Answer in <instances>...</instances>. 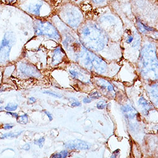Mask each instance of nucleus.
<instances>
[{
    "instance_id": "f257e3e1",
    "label": "nucleus",
    "mask_w": 158,
    "mask_h": 158,
    "mask_svg": "<svg viewBox=\"0 0 158 158\" xmlns=\"http://www.w3.org/2000/svg\"><path fill=\"white\" fill-rule=\"evenodd\" d=\"M77 32L82 44L92 51H102L110 41V37L94 20H85Z\"/></svg>"
},
{
    "instance_id": "f03ea898",
    "label": "nucleus",
    "mask_w": 158,
    "mask_h": 158,
    "mask_svg": "<svg viewBox=\"0 0 158 158\" xmlns=\"http://www.w3.org/2000/svg\"><path fill=\"white\" fill-rule=\"evenodd\" d=\"M140 69L143 78L151 81L158 80V60L156 47L151 41L146 42L142 46Z\"/></svg>"
},
{
    "instance_id": "7ed1b4c3",
    "label": "nucleus",
    "mask_w": 158,
    "mask_h": 158,
    "mask_svg": "<svg viewBox=\"0 0 158 158\" xmlns=\"http://www.w3.org/2000/svg\"><path fill=\"white\" fill-rule=\"evenodd\" d=\"M57 14L63 23L76 32L85 21L81 7L69 1L58 7Z\"/></svg>"
},
{
    "instance_id": "20e7f679",
    "label": "nucleus",
    "mask_w": 158,
    "mask_h": 158,
    "mask_svg": "<svg viewBox=\"0 0 158 158\" xmlns=\"http://www.w3.org/2000/svg\"><path fill=\"white\" fill-rule=\"evenodd\" d=\"M81 66L89 71H94L98 73H103L106 70L107 64L94 52L85 48L77 60Z\"/></svg>"
},
{
    "instance_id": "39448f33",
    "label": "nucleus",
    "mask_w": 158,
    "mask_h": 158,
    "mask_svg": "<svg viewBox=\"0 0 158 158\" xmlns=\"http://www.w3.org/2000/svg\"><path fill=\"white\" fill-rule=\"evenodd\" d=\"M35 34L38 36H46L55 41L61 40V35L57 27L47 20L36 19L34 22Z\"/></svg>"
},
{
    "instance_id": "423d86ee",
    "label": "nucleus",
    "mask_w": 158,
    "mask_h": 158,
    "mask_svg": "<svg viewBox=\"0 0 158 158\" xmlns=\"http://www.w3.org/2000/svg\"><path fill=\"white\" fill-rule=\"evenodd\" d=\"M106 10L101 15L96 22L100 27L106 32L108 35L110 32L114 31L118 27L119 19L117 15L114 14L113 10L110 7V5L106 6Z\"/></svg>"
},
{
    "instance_id": "0eeeda50",
    "label": "nucleus",
    "mask_w": 158,
    "mask_h": 158,
    "mask_svg": "<svg viewBox=\"0 0 158 158\" xmlns=\"http://www.w3.org/2000/svg\"><path fill=\"white\" fill-rule=\"evenodd\" d=\"M15 42V34L13 32H6L0 44V62L6 63L9 60L10 51Z\"/></svg>"
},
{
    "instance_id": "6e6552de",
    "label": "nucleus",
    "mask_w": 158,
    "mask_h": 158,
    "mask_svg": "<svg viewBox=\"0 0 158 158\" xmlns=\"http://www.w3.org/2000/svg\"><path fill=\"white\" fill-rule=\"evenodd\" d=\"M22 5L24 7L23 10L29 14L36 17H40L43 7L49 5L44 0H26L22 3Z\"/></svg>"
},
{
    "instance_id": "1a4fd4ad",
    "label": "nucleus",
    "mask_w": 158,
    "mask_h": 158,
    "mask_svg": "<svg viewBox=\"0 0 158 158\" xmlns=\"http://www.w3.org/2000/svg\"><path fill=\"white\" fill-rule=\"evenodd\" d=\"M135 20L136 28L141 35L158 40V30L157 29L146 23L137 17H135Z\"/></svg>"
},
{
    "instance_id": "9d476101",
    "label": "nucleus",
    "mask_w": 158,
    "mask_h": 158,
    "mask_svg": "<svg viewBox=\"0 0 158 158\" xmlns=\"http://www.w3.org/2000/svg\"><path fill=\"white\" fill-rule=\"evenodd\" d=\"M125 42L133 48H138L141 46V34L136 29H127L125 31Z\"/></svg>"
},
{
    "instance_id": "9b49d317",
    "label": "nucleus",
    "mask_w": 158,
    "mask_h": 158,
    "mask_svg": "<svg viewBox=\"0 0 158 158\" xmlns=\"http://www.w3.org/2000/svg\"><path fill=\"white\" fill-rule=\"evenodd\" d=\"M64 146L66 148L71 150H88L90 148V145L85 141L75 139L65 142Z\"/></svg>"
},
{
    "instance_id": "f8f14e48",
    "label": "nucleus",
    "mask_w": 158,
    "mask_h": 158,
    "mask_svg": "<svg viewBox=\"0 0 158 158\" xmlns=\"http://www.w3.org/2000/svg\"><path fill=\"white\" fill-rule=\"evenodd\" d=\"M20 70L23 74L30 77L39 78L41 75L40 72L38 70L35 66L29 63L20 64Z\"/></svg>"
},
{
    "instance_id": "ddd939ff",
    "label": "nucleus",
    "mask_w": 158,
    "mask_h": 158,
    "mask_svg": "<svg viewBox=\"0 0 158 158\" xmlns=\"http://www.w3.org/2000/svg\"><path fill=\"white\" fill-rule=\"evenodd\" d=\"M122 111L125 116V118L130 123L132 121L135 120L137 118V111L135 108L131 106L129 104H126L122 106Z\"/></svg>"
},
{
    "instance_id": "4468645a",
    "label": "nucleus",
    "mask_w": 158,
    "mask_h": 158,
    "mask_svg": "<svg viewBox=\"0 0 158 158\" xmlns=\"http://www.w3.org/2000/svg\"><path fill=\"white\" fill-rule=\"evenodd\" d=\"M66 56V52L61 47H57L53 51L52 63L54 65H57L62 62L64 57Z\"/></svg>"
},
{
    "instance_id": "2eb2a0df",
    "label": "nucleus",
    "mask_w": 158,
    "mask_h": 158,
    "mask_svg": "<svg viewBox=\"0 0 158 158\" xmlns=\"http://www.w3.org/2000/svg\"><path fill=\"white\" fill-rule=\"evenodd\" d=\"M69 73L73 78L78 79V80H79L80 81L85 82V83L90 82V78L88 77V75L87 74L84 73L83 72H82L81 71H78V70L72 69V70H69Z\"/></svg>"
},
{
    "instance_id": "dca6fc26",
    "label": "nucleus",
    "mask_w": 158,
    "mask_h": 158,
    "mask_svg": "<svg viewBox=\"0 0 158 158\" xmlns=\"http://www.w3.org/2000/svg\"><path fill=\"white\" fill-rule=\"evenodd\" d=\"M138 104L141 108L142 113L145 115H148L149 111L152 109V104L149 102L143 97H140L139 99Z\"/></svg>"
},
{
    "instance_id": "f3484780",
    "label": "nucleus",
    "mask_w": 158,
    "mask_h": 158,
    "mask_svg": "<svg viewBox=\"0 0 158 158\" xmlns=\"http://www.w3.org/2000/svg\"><path fill=\"white\" fill-rule=\"evenodd\" d=\"M96 84L102 90H106L110 93H114V89L113 85L103 78H98L96 80Z\"/></svg>"
},
{
    "instance_id": "a211bd4d",
    "label": "nucleus",
    "mask_w": 158,
    "mask_h": 158,
    "mask_svg": "<svg viewBox=\"0 0 158 158\" xmlns=\"http://www.w3.org/2000/svg\"><path fill=\"white\" fill-rule=\"evenodd\" d=\"M149 94L152 101L158 105V84H154L149 88Z\"/></svg>"
},
{
    "instance_id": "6ab92c4d",
    "label": "nucleus",
    "mask_w": 158,
    "mask_h": 158,
    "mask_svg": "<svg viewBox=\"0 0 158 158\" xmlns=\"http://www.w3.org/2000/svg\"><path fill=\"white\" fill-rule=\"evenodd\" d=\"M91 5L97 8H101L110 5L112 0H89Z\"/></svg>"
},
{
    "instance_id": "aec40b11",
    "label": "nucleus",
    "mask_w": 158,
    "mask_h": 158,
    "mask_svg": "<svg viewBox=\"0 0 158 158\" xmlns=\"http://www.w3.org/2000/svg\"><path fill=\"white\" fill-rule=\"evenodd\" d=\"M23 132V131H20V132L18 133H7V134H3V135L0 137V139H7V138H17Z\"/></svg>"
},
{
    "instance_id": "412c9836",
    "label": "nucleus",
    "mask_w": 158,
    "mask_h": 158,
    "mask_svg": "<svg viewBox=\"0 0 158 158\" xmlns=\"http://www.w3.org/2000/svg\"><path fill=\"white\" fill-rule=\"evenodd\" d=\"M69 151L67 150H63L58 153H55L52 155L51 157H56V158H65L69 155Z\"/></svg>"
},
{
    "instance_id": "4be33fe9",
    "label": "nucleus",
    "mask_w": 158,
    "mask_h": 158,
    "mask_svg": "<svg viewBox=\"0 0 158 158\" xmlns=\"http://www.w3.org/2000/svg\"><path fill=\"white\" fill-rule=\"evenodd\" d=\"M17 122L18 123L23 125H25L28 123L29 121V118H28V115L27 114H24L21 116H19V118H17Z\"/></svg>"
},
{
    "instance_id": "5701e85b",
    "label": "nucleus",
    "mask_w": 158,
    "mask_h": 158,
    "mask_svg": "<svg viewBox=\"0 0 158 158\" xmlns=\"http://www.w3.org/2000/svg\"><path fill=\"white\" fill-rule=\"evenodd\" d=\"M17 108H18L17 104L8 103L5 107V110L8 111H15L17 109Z\"/></svg>"
},
{
    "instance_id": "b1692460",
    "label": "nucleus",
    "mask_w": 158,
    "mask_h": 158,
    "mask_svg": "<svg viewBox=\"0 0 158 158\" xmlns=\"http://www.w3.org/2000/svg\"><path fill=\"white\" fill-rule=\"evenodd\" d=\"M106 107L107 102L104 100H101L96 104V108L99 110H104L105 108H106Z\"/></svg>"
},
{
    "instance_id": "393cba45",
    "label": "nucleus",
    "mask_w": 158,
    "mask_h": 158,
    "mask_svg": "<svg viewBox=\"0 0 158 158\" xmlns=\"http://www.w3.org/2000/svg\"><path fill=\"white\" fill-rule=\"evenodd\" d=\"M44 141H45V139L44 137H42V138L39 139L35 140H34V144L37 145V146H38L40 148H42L43 146V145H44Z\"/></svg>"
},
{
    "instance_id": "a878e982",
    "label": "nucleus",
    "mask_w": 158,
    "mask_h": 158,
    "mask_svg": "<svg viewBox=\"0 0 158 158\" xmlns=\"http://www.w3.org/2000/svg\"><path fill=\"white\" fill-rule=\"evenodd\" d=\"M101 97V94L98 91H94V92H93V93L89 94V98H91L93 100L99 99Z\"/></svg>"
},
{
    "instance_id": "bb28decb",
    "label": "nucleus",
    "mask_w": 158,
    "mask_h": 158,
    "mask_svg": "<svg viewBox=\"0 0 158 158\" xmlns=\"http://www.w3.org/2000/svg\"><path fill=\"white\" fill-rule=\"evenodd\" d=\"M68 1L72 3H74L75 5L80 6L81 4L85 2L86 1H89V0H68Z\"/></svg>"
},
{
    "instance_id": "cd10ccee",
    "label": "nucleus",
    "mask_w": 158,
    "mask_h": 158,
    "mask_svg": "<svg viewBox=\"0 0 158 158\" xmlns=\"http://www.w3.org/2000/svg\"><path fill=\"white\" fill-rule=\"evenodd\" d=\"M44 94H49L50 96H54L55 98H61L62 96L60 94H56V93H51V92H49V91H46L44 93Z\"/></svg>"
},
{
    "instance_id": "c85d7f7f",
    "label": "nucleus",
    "mask_w": 158,
    "mask_h": 158,
    "mask_svg": "<svg viewBox=\"0 0 158 158\" xmlns=\"http://www.w3.org/2000/svg\"><path fill=\"white\" fill-rule=\"evenodd\" d=\"M81 105V103L79 102V101H78L77 100H76V101H73L72 103H71V106H72V107H78V106H80Z\"/></svg>"
},
{
    "instance_id": "c756f323",
    "label": "nucleus",
    "mask_w": 158,
    "mask_h": 158,
    "mask_svg": "<svg viewBox=\"0 0 158 158\" xmlns=\"http://www.w3.org/2000/svg\"><path fill=\"white\" fill-rule=\"evenodd\" d=\"M119 154H120V150L117 149L112 153V155L111 156V157H118V155H119Z\"/></svg>"
},
{
    "instance_id": "7c9ffc66",
    "label": "nucleus",
    "mask_w": 158,
    "mask_h": 158,
    "mask_svg": "<svg viewBox=\"0 0 158 158\" xmlns=\"http://www.w3.org/2000/svg\"><path fill=\"white\" fill-rule=\"evenodd\" d=\"M92 101H93V99L90 98L89 97H85L83 99V102L85 104H89V103L91 102Z\"/></svg>"
},
{
    "instance_id": "2f4dec72",
    "label": "nucleus",
    "mask_w": 158,
    "mask_h": 158,
    "mask_svg": "<svg viewBox=\"0 0 158 158\" xmlns=\"http://www.w3.org/2000/svg\"><path fill=\"white\" fill-rule=\"evenodd\" d=\"M6 113L8 114H10L11 116L16 118V119H17V118H19V114L17 113H12L11 111H8Z\"/></svg>"
},
{
    "instance_id": "473e14b6",
    "label": "nucleus",
    "mask_w": 158,
    "mask_h": 158,
    "mask_svg": "<svg viewBox=\"0 0 158 158\" xmlns=\"http://www.w3.org/2000/svg\"><path fill=\"white\" fill-rule=\"evenodd\" d=\"M44 113L48 116V118H49V120L50 121H52V114H51L49 112H48V111H44Z\"/></svg>"
},
{
    "instance_id": "72a5a7b5",
    "label": "nucleus",
    "mask_w": 158,
    "mask_h": 158,
    "mask_svg": "<svg viewBox=\"0 0 158 158\" xmlns=\"http://www.w3.org/2000/svg\"><path fill=\"white\" fill-rule=\"evenodd\" d=\"M13 127H14V125L7 123V124H6V125L4 126V129H5V130H9V129L12 128Z\"/></svg>"
},
{
    "instance_id": "f704fd0d",
    "label": "nucleus",
    "mask_w": 158,
    "mask_h": 158,
    "mask_svg": "<svg viewBox=\"0 0 158 158\" xmlns=\"http://www.w3.org/2000/svg\"><path fill=\"white\" fill-rule=\"evenodd\" d=\"M30 148H31V147H30V145H29V143L25 144V146L23 147V149L26 150V151H28V150H29V149H30Z\"/></svg>"
},
{
    "instance_id": "c9c22d12",
    "label": "nucleus",
    "mask_w": 158,
    "mask_h": 158,
    "mask_svg": "<svg viewBox=\"0 0 158 158\" xmlns=\"http://www.w3.org/2000/svg\"><path fill=\"white\" fill-rule=\"evenodd\" d=\"M29 101H30L31 103H34V102H35L36 101V99L34 98H33V97L30 98L29 99Z\"/></svg>"
},
{
    "instance_id": "e433bc0d",
    "label": "nucleus",
    "mask_w": 158,
    "mask_h": 158,
    "mask_svg": "<svg viewBox=\"0 0 158 158\" xmlns=\"http://www.w3.org/2000/svg\"><path fill=\"white\" fill-rule=\"evenodd\" d=\"M6 2H8L9 3H13V2H14L15 0H6Z\"/></svg>"
},
{
    "instance_id": "4c0bfd02",
    "label": "nucleus",
    "mask_w": 158,
    "mask_h": 158,
    "mask_svg": "<svg viewBox=\"0 0 158 158\" xmlns=\"http://www.w3.org/2000/svg\"><path fill=\"white\" fill-rule=\"evenodd\" d=\"M18 1L19 2H20V3H23V2H25V1H26V0H18Z\"/></svg>"
},
{
    "instance_id": "58836bf2",
    "label": "nucleus",
    "mask_w": 158,
    "mask_h": 158,
    "mask_svg": "<svg viewBox=\"0 0 158 158\" xmlns=\"http://www.w3.org/2000/svg\"><path fill=\"white\" fill-rule=\"evenodd\" d=\"M157 30H158V22H157Z\"/></svg>"
},
{
    "instance_id": "ea45409f",
    "label": "nucleus",
    "mask_w": 158,
    "mask_h": 158,
    "mask_svg": "<svg viewBox=\"0 0 158 158\" xmlns=\"http://www.w3.org/2000/svg\"><path fill=\"white\" fill-rule=\"evenodd\" d=\"M156 2H157V4H158V0H156Z\"/></svg>"
}]
</instances>
